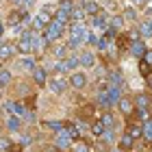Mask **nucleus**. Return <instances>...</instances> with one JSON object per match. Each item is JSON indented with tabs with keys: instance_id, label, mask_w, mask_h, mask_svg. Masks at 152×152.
Here are the masks:
<instances>
[{
	"instance_id": "22",
	"label": "nucleus",
	"mask_w": 152,
	"mask_h": 152,
	"mask_svg": "<svg viewBox=\"0 0 152 152\" xmlns=\"http://www.w3.org/2000/svg\"><path fill=\"white\" fill-rule=\"evenodd\" d=\"M133 100H135L137 109H148V111H152V94L150 91H139L137 96H133Z\"/></svg>"
},
{
	"instance_id": "40",
	"label": "nucleus",
	"mask_w": 152,
	"mask_h": 152,
	"mask_svg": "<svg viewBox=\"0 0 152 152\" xmlns=\"http://www.w3.org/2000/svg\"><path fill=\"white\" fill-rule=\"evenodd\" d=\"M98 39H100V37L96 35V33H94L91 28H89V33H87V46H89V48H96V44H98Z\"/></svg>"
},
{
	"instance_id": "4",
	"label": "nucleus",
	"mask_w": 152,
	"mask_h": 152,
	"mask_svg": "<svg viewBox=\"0 0 152 152\" xmlns=\"http://www.w3.org/2000/svg\"><path fill=\"white\" fill-rule=\"evenodd\" d=\"M48 89H50L52 96H63L67 89H70V83H67V76H61V74H52L48 78Z\"/></svg>"
},
{
	"instance_id": "35",
	"label": "nucleus",
	"mask_w": 152,
	"mask_h": 152,
	"mask_svg": "<svg viewBox=\"0 0 152 152\" xmlns=\"http://www.w3.org/2000/svg\"><path fill=\"white\" fill-rule=\"evenodd\" d=\"M137 67H139V74L143 76V78H148V76L152 74V65L148 63L146 59H139V61H137Z\"/></svg>"
},
{
	"instance_id": "11",
	"label": "nucleus",
	"mask_w": 152,
	"mask_h": 152,
	"mask_svg": "<svg viewBox=\"0 0 152 152\" xmlns=\"http://www.w3.org/2000/svg\"><path fill=\"white\" fill-rule=\"evenodd\" d=\"M18 57V50H15V44L13 41H0V63H9Z\"/></svg>"
},
{
	"instance_id": "27",
	"label": "nucleus",
	"mask_w": 152,
	"mask_h": 152,
	"mask_svg": "<svg viewBox=\"0 0 152 152\" xmlns=\"http://www.w3.org/2000/svg\"><path fill=\"white\" fill-rule=\"evenodd\" d=\"M70 152H91V141L85 139V137H78V139L72 141Z\"/></svg>"
},
{
	"instance_id": "43",
	"label": "nucleus",
	"mask_w": 152,
	"mask_h": 152,
	"mask_svg": "<svg viewBox=\"0 0 152 152\" xmlns=\"http://www.w3.org/2000/svg\"><path fill=\"white\" fill-rule=\"evenodd\" d=\"M148 2H150V0H128V4H133V7H137V9H146V7H148Z\"/></svg>"
},
{
	"instance_id": "25",
	"label": "nucleus",
	"mask_w": 152,
	"mask_h": 152,
	"mask_svg": "<svg viewBox=\"0 0 152 152\" xmlns=\"http://www.w3.org/2000/svg\"><path fill=\"white\" fill-rule=\"evenodd\" d=\"M137 31H139V35H141V39H152V22L150 20H146V18H141L139 22H137Z\"/></svg>"
},
{
	"instance_id": "8",
	"label": "nucleus",
	"mask_w": 152,
	"mask_h": 152,
	"mask_svg": "<svg viewBox=\"0 0 152 152\" xmlns=\"http://www.w3.org/2000/svg\"><path fill=\"white\" fill-rule=\"evenodd\" d=\"M48 78H50V72L46 70V65H35L31 72V83L35 87H46L48 85Z\"/></svg>"
},
{
	"instance_id": "44",
	"label": "nucleus",
	"mask_w": 152,
	"mask_h": 152,
	"mask_svg": "<svg viewBox=\"0 0 152 152\" xmlns=\"http://www.w3.org/2000/svg\"><path fill=\"white\" fill-rule=\"evenodd\" d=\"M7 152H24V146H22L20 141H13L11 146H9V150H7Z\"/></svg>"
},
{
	"instance_id": "46",
	"label": "nucleus",
	"mask_w": 152,
	"mask_h": 152,
	"mask_svg": "<svg viewBox=\"0 0 152 152\" xmlns=\"http://www.w3.org/2000/svg\"><path fill=\"white\" fill-rule=\"evenodd\" d=\"M44 150H46V152H61L57 146H54V143H48V146H44Z\"/></svg>"
},
{
	"instance_id": "50",
	"label": "nucleus",
	"mask_w": 152,
	"mask_h": 152,
	"mask_svg": "<svg viewBox=\"0 0 152 152\" xmlns=\"http://www.w3.org/2000/svg\"><path fill=\"white\" fill-rule=\"evenodd\" d=\"M35 152H46V150H44V148H39V150H35Z\"/></svg>"
},
{
	"instance_id": "16",
	"label": "nucleus",
	"mask_w": 152,
	"mask_h": 152,
	"mask_svg": "<svg viewBox=\"0 0 152 152\" xmlns=\"http://www.w3.org/2000/svg\"><path fill=\"white\" fill-rule=\"evenodd\" d=\"M124 133L130 135L135 141H139V139H141V122H139V120H135L133 115L126 117V128H124Z\"/></svg>"
},
{
	"instance_id": "19",
	"label": "nucleus",
	"mask_w": 152,
	"mask_h": 152,
	"mask_svg": "<svg viewBox=\"0 0 152 152\" xmlns=\"http://www.w3.org/2000/svg\"><path fill=\"white\" fill-rule=\"evenodd\" d=\"M78 2H80V7H83V9H85L87 18L98 15V13H102V11H104V7L100 4V0H78Z\"/></svg>"
},
{
	"instance_id": "1",
	"label": "nucleus",
	"mask_w": 152,
	"mask_h": 152,
	"mask_svg": "<svg viewBox=\"0 0 152 152\" xmlns=\"http://www.w3.org/2000/svg\"><path fill=\"white\" fill-rule=\"evenodd\" d=\"M87 33H89V26L87 22H74L67 26V33H65V44L72 52H78V48L87 46Z\"/></svg>"
},
{
	"instance_id": "21",
	"label": "nucleus",
	"mask_w": 152,
	"mask_h": 152,
	"mask_svg": "<svg viewBox=\"0 0 152 152\" xmlns=\"http://www.w3.org/2000/svg\"><path fill=\"white\" fill-rule=\"evenodd\" d=\"M72 141H74V139H70V137H67L65 133H61V130H59L57 135H52V143H54V146H57L61 152H70Z\"/></svg>"
},
{
	"instance_id": "32",
	"label": "nucleus",
	"mask_w": 152,
	"mask_h": 152,
	"mask_svg": "<svg viewBox=\"0 0 152 152\" xmlns=\"http://www.w3.org/2000/svg\"><path fill=\"white\" fill-rule=\"evenodd\" d=\"M70 20H72V24H74V22H87V13H85V9L80 7L78 0H76L74 9H72V13H70Z\"/></svg>"
},
{
	"instance_id": "42",
	"label": "nucleus",
	"mask_w": 152,
	"mask_h": 152,
	"mask_svg": "<svg viewBox=\"0 0 152 152\" xmlns=\"http://www.w3.org/2000/svg\"><path fill=\"white\" fill-rule=\"evenodd\" d=\"M33 2H35V0H13V4L20 7V9H31Z\"/></svg>"
},
{
	"instance_id": "41",
	"label": "nucleus",
	"mask_w": 152,
	"mask_h": 152,
	"mask_svg": "<svg viewBox=\"0 0 152 152\" xmlns=\"http://www.w3.org/2000/svg\"><path fill=\"white\" fill-rule=\"evenodd\" d=\"M33 141H35V139H33V135H31V133H22V135H20V143H22L24 148H26V146H31Z\"/></svg>"
},
{
	"instance_id": "29",
	"label": "nucleus",
	"mask_w": 152,
	"mask_h": 152,
	"mask_svg": "<svg viewBox=\"0 0 152 152\" xmlns=\"http://www.w3.org/2000/svg\"><path fill=\"white\" fill-rule=\"evenodd\" d=\"M39 126L44 128V130H50L52 135H57L59 130L63 128V120H41Z\"/></svg>"
},
{
	"instance_id": "36",
	"label": "nucleus",
	"mask_w": 152,
	"mask_h": 152,
	"mask_svg": "<svg viewBox=\"0 0 152 152\" xmlns=\"http://www.w3.org/2000/svg\"><path fill=\"white\" fill-rule=\"evenodd\" d=\"M100 120H102V124H104L107 128H115V115H113V111H104L100 115Z\"/></svg>"
},
{
	"instance_id": "39",
	"label": "nucleus",
	"mask_w": 152,
	"mask_h": 152,
	"mask_svg": "<svg viewBox=\"0 0 152 152\" xmlns=\"http://www.w3.org/2000/svg\"><path fill=\"white\" fill-rule=\"evenodd\" d=\"M13 143V139H11V135H0V152H7L9 150V146Z\"/></svg>"
},
{
	"instance_id": "28",
	"label": "nucleus",
	"mask_w": 152,
	"mask_h": 152,
	"mask_svg": "<svg viewBox=\"0 0 152 152\" xmlns=\"http://www.w3.org/2000/svg\"><path fill=\"white\" fill-rule=\"evenodd\" d=\"M128 46H130V39L126 37V33H117V37L113 39V48H117V52H128Z\"/></svg>"
},
{
	"instance_id": "17",
	"label": "nucleus",
	"mask_w": 152,
	"mask_h": 152,
	"mask_svg": "<svg viewBox=\"0 0 152 152\" xmlns=\"http://www.w3.org/2000/svg\"><path fill=\"white\" fill-rule=\"evenodd\" d=\"M107 80H109V83H113V85H117V87H122V89H126V76H124V72L120 70V67L109 65Z\"/></svg>"
},
{
	"instance_id": "5",
	"label": "nucleus",
	"mask_w": 152,
	"mask_h": 152,
	"mask_svg": "<svg viewBox=\"0 0 152 152\" xmlns=\"http://www.w3.org/2000/svg\"><path fill=\"white\" fill-rule=\"evenodd\" d=\"M26 20H31V13H28V9H20V7H15L13 11H9V13H7L4 24H7V26H20V24H24Z\"/></svg>"
},
{
	"instance_id": "52",
	"label": "nucleus",
	"mask_w": 152,
	"mask_h": 152,
	"mask_svg": "<svg viewBox=\"0 0 152 152\" xmlns=\"http://www.w3.org/2000/svg\"><path fill=\"white\" fill-rule=\"evenodd\" d=\"M0 67H2V63H0Z\"/></svg>"
},
{
	"instance_id": "31",
	"label": "nucleus",
	"mask_w": 152,
	"mask_h": 152,
	"mask_svg": "<svg viewBox=\"0 0 152 152\" xmlns=\"http://www.w3.org/2000/svg\"><path fill=\"white\" fill-rule=\"evenodd\" d=\"M141 141L143 143H152V115L141 122Z\"/></svg>"
},
{
	"instance_id": "54",
	"label": "nucleus",
	"mask_w": 152,
	"mask_h": 152,
	"mask_svg": "<svg viewBox=\"0 0 152 152\" xmlns=\"http://www.w3.org/2000/svg\"><path fill=\"white\" fill-rule=\"evenodd\" d=\"M0 135H2V133H0Z\"/></svg>"
},
{
	"instance_id": "12",
	"label": "nucleus",
	"mask_w": 152,
	"mask_h": 152,
	"mask_svg": "<svg viewBox=\"0 0 152 152\" xmlns=\"http://www.w3.org/2000/svg\"><path fill=\"white\" fill-rule=\"evenodd\" d=\"M48 48H50V44H48V39L44 37V33H37L33 35V54L35 57H41V54L48 52Z\"/></svg>"
},
{
	"instance_id": "24",
	"label": "nucleus",
	"mask_w": 152,
	"mask_h": 152,
	"mask_svg": "<svg viewBox=\"0 0 152 152\" xmlns=\"http://www.w3.org/2000/svg\"><path fill=\"white\" fill-rule=\"evenodd\" d=\"M63 63H65L67 74H70V72H76V70H80V57H78V52H70V54H67V57L63 59Z\"/></svg>"
},
{
	"instance_id": "45",
	"label": "nucleus",
	"mask_w": 152,
	"mask_h": 152,
	"mask_svg": "<svg viewBox=\"0 0 152 152\" xmlns=\"http://www.w3.org/2000/svg\"><path fill=\"white\" fill-rule=\"evenodd\" d=\"M141 59H146V61H148V63L152 65V48H148V50H146V54H143V57H141Z\"/></svg>"
},
{
	"instance_id": "10",
	"label": "nucleus",
	"mask_w": 152,
	"mask_h": 152,
	"mask_svg": "<svg viewBox=\"0 0 152 152\" xmlns=\"http://www.w3.org/2000/svg\"><path fill=\"white\" fill-rule=\"evenodd\" d=\"M78 57H80V70H94V67L98 65V54L94 50H89V48L80 50Z\"/></svg>"
},
{
	"instance_id": "51",
	"label": "nucleus",
	"mask_w": 152,
	"mask_h": 152,
	"mask_svg": "<svg viewBox=\"0 0 152 152\" xmlns=\"http://www.w3.org/2000/svg\"><path fill=\"white\" fill-rule=\"evenodd\" d=\"M2 89H4V85H2V83H0V91H2Z\"/></svg>"
},
{
	"instance_id": "3",
	"label": "nucleus",
	"mask_w": 152,
	"mask_h": 152,
	"mask_svg": "<svg viewBox=\"0 0 152 152\" xmlns=\"http://www.w3.org/2000/svg\"><path fill=\"white\" fill-rule=\"evenodd\" d=\"M67 83H70L72 91H85L87 85H89V76L85 70H76V72L67 74Z\"/></svg>"
},
{
	"instance_id": "49",
	"label": "nucleus",
	"mask_w": 152,
	"mask_h": 152,
	"mask_svg": "<svg viewBox=\"0 0 152 152\" xmlns=\"http://www.w3.org/2000/svg\"><path fill=\"white\" fill-rule=\"evenodd\" d=\"M146 152H152V143H148V148H146Z\"/></svg>"
},
{
	"instance_id": "47",
	"label": "nucleus",
	"mask_w": 152,
	"mask_h": 152,
	"mask_svg": "<svg viewBox=\"0 0 152 152\" xmlns=\"http://www.w3.org/2000/svg\"><path fill=\"white\" fill-rule=\"evenodd\" d=\"M146 80H148V91H150V94H152V74H150V76H148V78H146Z\"/></svg>"
},
{
	"instance_id": "38",
	"label": "nucleus",
	"mask_w": 152,
	"mask_h": 152,
	"mask_svg": "<svg viewBox=\"0 0 152 152\" xmlns=\"http://www.w3.org/2000/svg\"><path fill=\"white\" fill-rule=\"evenodd\" d=\"M74 4H76V0H59V2H57V9L65 11V13H72Z\"/></svg>"
},
{
	"instance_id": "7",
	"label": "nucleus",
	"mask_w": 152,
	"mask_h": 152,
	"mask_svg": "<svg viewBox=\"0 0 152 152\" xmlns=\"http://www.w3.org/2000/svg\"><path fill=\"white\" fill-rule=\"evenodd\" d=\"M115 109H117V113H120L122 117H130V115H133V111H135V100H133V96L122 94V98L117 100Z\"/></svg>"
},
{
	"instance_id": "15",
	"label": "nucleus",
	"mask_w": 152,
	"mask_h": 152,
	"mask_svg": "<svg viewBox=\"0 0 152 152\" xmlns=\"http://www.w3.org/2000/svg\"><path fill=\"white\" fill-rule=\"evenodd\" d=\"M146 50H148V41L146 39H135V41H130V46H128V54L133 59H137V61L146 54Z\"/></svg>"
},
{
	"instance_id": "26",
	"label": "nucleus",
	"mask_w": 152,
	"mask_h": 152,
	"mask_svg": "<svg viewBox=\"0 0 152 152\" xmlns=\"http://www.w3.org/2000/svg\"><path fill=\"white\" fill-rule=\"evenodd\" d=\"M135 143H137V141H135V139H133V137H130V135H126V133L117 137V148H120L122 152H133Z\"/></svg>"
},
{
	"instance_id": "30",
	"label": "nucleus",
	"mask_w": 152,
	"mask_h": 152,
	"mask_svg": "<svg viewBox=\"0 0 152 152\" xmlns=\"http://www.w3.org/2000/svg\"><path fill=\"white\" fill-rule=\"evenodd\" d=\"M104 124H102L100 117H96V120H91V124H89V133H91V139H100L102 133H104Z\"/></svg>"
},
{
	"instance_id": "18",
	"label": "nucleus",
	"mask_w": 152,
	"mask_h": 152,
	"mask_svg": "<svg viewBox=\"0 0 152 152\" xmlns=\"http://www.w3.org/2000/svg\"><path fill=\"white\" fill-rule=\"evenodd\" d=\"M122 15H124V20H126V26H130V24H137L141 20V11L137 9V7H133V4H126L124 9L120 11Z\"/></svg>"
},
{
	"instance_id": "33",
	"label": "nucleus",
	"mask_w": 152,
	"mask_h": 152,
	"mask_svg": "<svg viewBox=\"0 0 152 152\" xmlns=\"http://www.w3.org/2000/svg\"><path fill=\"white\" fill-rule=\"evenodd\" d=\"M109 24L113 26L115 31H126V20H124V15L122 13H111V15H109Z\"/></svg>"
},
{
	"instance_id": "9",
	"label": "nucleus",
	"mask_w": 152,
	"mask_h": 152,
	"mask_svg": "<svg viewBox=\"0 0 152 152\" xmlns=\"http://www.w3.org/2000/svg\"><path fill=\"white\" fill-rule=\"evenodd\" d=\"M35 65H37V57H35V54H18V59H15V67H18L20 72L31 74Z\"/></svg>"
},
{
	"instance_id": "23",
	"label": "nucleus",
	"mask_w": 152,
	"mask_h": 152,
	"mask_svg": "<svg viewBox=\"0 0 152 152\" xmlns=\"http://www.w3.org/2000/svg\"><path fill=\"white\" fill-rule=\"evenodd\" d=\"M61 133H65L70 139H78V137H83L80 135V128L76 126V122H72V120H63V128H61Z\"/></svg>"
},
{
	"instance_id": "37",
	"label": "nucleus",
	"mask_w": 152,
	"mask_h": 152,
	"mask_svg": "<svg viewBox=\"0 0 152 152\" xmlns=\"http://www.w3.org/2000/svg\"><path fill=\"white\" fill-rule=\"evenodd\" d=\"M0 83H2L4 87L11 85V83H13V72L7 70V67H0Z\"/></svg>"
},
{
	"instance_id": "13",
	"label": "nucleus",
	"mask_w": 152,
	"mask_h": 152,
	"mask_svg": "<svg viewBox=\"0 0 152 152\" xmlns=\"http://www.w3.org/2000/svg\"><path fill=\"white\" fill-rule=\"evenodd\" d=\"M50 20H52L50 13L39 11V13H35V15H33V20H31V28H33V31H37V33H44V28H46L48 24H50Z\"/></svg>"
},
{
	"instance_id": "14",
	"label": "nucleus",
	"mask_w": 152,
	"mask_h": 152,
	"mask_svg": "<svg viewBox=\"0 0 152 152\" xmlns=\"http://www.w3.org/2000/svg\"><path fill=\"white\" fill-rule=\"evenodd\" d=\"M22 126H24V120L20 115H13V113H7L4 115V128H7V133H22Z\"/></svg>"
},
{
	"instance_id": "6",
	"label": "nucleus",
	"mask_w": 152,
	"mask_h": 152,
	"mask_svg": "<svg viewBox=\"0 0 152 152\" xmlns=\"http://www.w3.org/2000/svg\"><path fill=\"white\" fill-rule=\"evenodd\" d=\"M2 109H4L7 113L20 115L22 120L28 115V107H26V102H22V100H4V102H2Z\"/></svg>"
},
{
	"instance_id": "48",
	"label": "nucleus",
	"mask_w": 152,
	"mask_h": 152,
	"mask_svg": "<svg viewBox=\"0 0 152 152\" xmlns=\"http://www.w3.org/2000/svg\"><path fill=\"white\" fill-rule=\"evenodd\" d=\"M2 35H4V24L0 22V41H2Z\"/></svg>"
},
{
	"instance_id": "20",
	"label": "nucleus",
	"mask_w": 152,
	"mask_h": 152,
	"mask_svg": "<svg viewBox=\"0 0 152 152\" xmlns=\"http://www.w3.org/2000/svg\"><path fill=\"white\" fill-rule=\"evenodd\" d=\"M48 52H50V57L54 61H61V59H65L72 50L67 48V44H59V41H57V44H52L50 48H48Z\"/></svg>"
},
{
	"instance_id": "34",
	"label": "nucleus",
	"mask_w": 152,
	"mask_h": 152,
	"mask_svg": "<svg viewBox=\"0 0 152 152\" xmlns=\"http://www.w3.org/2000/svg\"><path fill=\"white\" fill-rule=\"evenodd\" d=\"M111 46H113V41H111V39L104 37V35H100L98 44H96V50H98V52H109V50H111Z\"/></svg>"
},
{
	"instance_id": "53",
	"label": "nucleus",
	"mask_w": 152,
	"mask_h": 152,
	"mask_svg": "<svg viewBox=\"0 0 152 152\" xmlns=\"http://www.w3.org/2000/svg\"><path fill=\"white\" fill-rule=\"evenodd\" d=\"M9 2H13V0H9Z\"/></svg>"
},
{
	"instance_id": "2",
	"label": "nucleus",
	"mask_w": 152,
	"mask_h": 152,
	"mask_svg": "<svg viewBox=\"0 0 152 152\" xmlns=\"http://www.w3.org/2000/svg\"><path fill=\"white\" fill-rule=\"evenodd\" d=\"M65 33H67V26L63 24V22H59V20H50V24L44 28V37L48 39V44H57V41H61L65 37Z\"/></svg>"
}]
</instances>
